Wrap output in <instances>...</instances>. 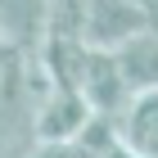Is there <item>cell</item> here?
<instances>
[{"instance_id":"cell-1","label":"cell","mask_w":158,"mask_h":158,"mask_svg":"<svg viewBox=\"0 0 158 158\" xmlns=\"http://www.w3.org/2000/svg\"><path fill=\"white\" fill-rule=\"evenodd\" d=\"M23 50L0 41V158H27L36 149V104L27 90Z\"/></svg>"},{"instance_id":"cell-2","label":"cell","mask_w":158,"mask_h":158,"mask_svg":"<svg viewBox=\"0 0 158 158\" xmlns=\"http://www.w3.org/2000/svg\"><path fill=\"white\" fill-rule=\"evenodd\" d=\"M149 32V14L140 0H90V14H86L81 41L90 50H104V54H118L122 45H131L135 36Z\"/></svg>"},{"instance_id":"cell-3","label":"cell","mask_w":158,"mask_h":158,"mask_svg":"<svg viewBox=\"0 0 158 158\" xmlns=\"http://www.w3.org/2000/svg\"><path fill=\"white\" fill-rule=\"evenodd\" d=\"M81 95L86 104L104 118H122L127 104H131V86L122 77V63L118 54H104V50H90V63H86V77H81Z\"/></svg>"},{"instance_id":"cell-4","label":"cell","mask_w":158,"mask_h":158,"mask_svg":"<svg viewBox=\"0 0 158 158\" xmlns=\"http://www.w3.org/2000/svg\"><path fill=\"white\" fill-rule=\"evenodd\" d=\"M90 118H95V109L86 104L81 90H54L36 113V140H45V145H77V135L86 131Z\"/></svg>"},{"instance_id":"cell-5","label":"cell","mask_w":158,"mask_h":158,"mask_svg":"<svg viewBox=\"0 0 158 158\" xmlns=\"http://www.w3.org/2000/svg\"><path fill=\"white\" fill-rule=\"evenodd\" d=\"M50 36V0H0V41L23 54H41Z\"/></svg>"},{"instance_id":"cell-6","label":"cell","mask_w":158,"mask_h":158,"mask_svg":"<svg viewBox=\"0 0 158 158\" xmlns=\"http://www.w3.org/2000/svg\"><path fill=\"white\" fill-rule=\"evenodd\" d=\"M122 127V145L140 158H158V90H140L131 95L127 113L118 118Z\"/></svg>"},{"instance_id":"cell-7","label":"cell","mask_w":158,"mask_h":158,"mask_svg":"<svg viewBox=\"0 0 158 158\" xmlns=\"http://www.w3.org/2000/svg\"><path fill=\"white\" fill-rule=\"evenodd\" d=\"M118 63H122V77L131 86V95L158 90V32H145V36H135L131 45H122Z\"/></svg>"},{"instance_id":"cell-8","label":"cell","mask_w":158,"mask_h":158,"mask_svg":"<svg viewBox=\"0 0 158 158\" xmlns=\"http://www.w3.org/2000/svg\"><path fill=\"white\" fill-rule=\"evenodd\" d=\"M118 145H122V127H118V118H104V113H95V118L86 122V131L77 135V149L86 158H104Z\"/></svg>"},{"instance_id":"cell-9","label":"cell","mask_w":158,"mask_h":158,"mask_svg":"<svg viewBox=\"0 0 158 158\" xmlns=\"http://www.w3.org/2000/svg\"><path fill=\"white\" fill-rule=\"evenodd\" d=\"M27 158H86V154L77 145H45V140H36V149H32Z\"/></svg>"},{"instance_id":"cell-10","label":"cell","mask_w":158,"mask_h":158,"mask_svg":"<svg viewBox=\"0 0 158 158\" xmlns=\"http://www.w3.org/2000/svg\"><path fill=\"white\" fill-rule=\"evenodd\" d=\"M104 158H140V154H131V149H127V145H118V149H109V154H104Z\"/></svg>"}]
</instances>
